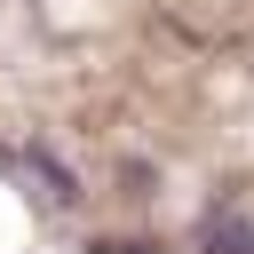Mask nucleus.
I'll list each match as a JSON object with an SVG mask.
<instances>
[{
    "label": "nucleus",
    "mask_w": 254,
    "mask_h": 254,
    "mask_svg": "<svg viewBox=\"0 0 254 254\" xmlns=\"http://www.w3.org/2000/svg\"><path fill=\"white\" fill-rule=\"evenodd\" d=\"M24 167H40V183H48V198H64V206L79 198V175H71V167H64V159H56L48 143H24Z\"/></svg>",
    "instance_id": "obj_1"
},
{
    "label": "nucleus",
    "mask_w": 254,
    "mask_h": 254,
    "mask_svg": "<svg viewBox=\"0 0 254 254\" xmlns=\"http://www.w3.org/2000/svg\"><path fill=\"white\" fill-rule=\"evenodd\" d=\"M206 254H254V222H238V214H222V222L206 230Z\"/></svg>",
    "instance_id": "obj_2"
}]
</instances>
